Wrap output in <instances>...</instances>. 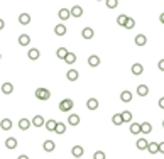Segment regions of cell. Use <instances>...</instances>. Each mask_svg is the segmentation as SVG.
Wrapping results in <instances>:
<instances>
[{"mask_svg": "<svg viewBox=\"0 0 164 159\" xmlns=\"http://www.w3.org/2000/svg\"><path fill=\"white\" fill-rule=\"evenodd\" d=\"M73 107H74V102L71 98H64V100H61V102H59V110L64 112V114L71 112V110H73Z\"/></svg>", "mask_w": 164, "mask_h": 159, "instance_id": "6da1fadb", "label": "cell"}, {"mask_svg": "<svg viewBox=\"0 0 164 159\" xmlns=\"http://www.w3.org/2000/svg\"><path fill=\"white\" fill-rule=\"evenodd\" d=\"M34 95H36V98H37V100H43V102H46V100H49V98H51V91H49L48 88H44V86L37 88Z\"/></svg>", "mask_w": 164, "mask_h": 159, "instance_id": "7a4b0ae2", "label": "cell"}, {"mask_svg": "<svg viewBox=\"0 0 164 159\" xmlns=\"http://www.w3.org/2000/svg\"><path fill=\"white\" fill-rule=\"evenodd\" d=\"M31 124L34 125V127H44L46 120H44V117H43V115H36L34 119L31 120Z\"/></svg>", "mask_w": 164, "mask_h": 159, "instance_id": "3957f363", "label": "cell"}, {"mask_svg": "<svg viewBox=\"0 0 164 159\" xmlns=\"http://www.w3.org/2000/svg\"><path fill=\"white\" fill-rule=\"evenodd\" d=\"M43 149L46 151V152H53L54 149H56V144H54V141H44L43 142Z\"/></svg>", "mask_w": 164, "mask_h": 159, "instance_id": "277c9868", "label": "cell"}, {"mask_svg": "<svg viewBox=\"0 0 164 159\" xmlns=\"http://www.w3.org/2000/svg\"><path fill=\"white\" fill-rule=\"evenodd\" d=\"M130 71H132V74H136V76H141L142 71H144V66H142L141 63H136V64H132Z\"/></svg>", "mask_w": 164, "mask_h": 159, "instance_id": "5b68a950", "label": "cell"}, {"mask_svg": "<svg viewBox=\"0 0 164 159\" xmlns=\"http://www.w3.org/2000/svg\"><path fill=\"white\" fill-rule=\"evenodd\" d=\"M120 100L124 103H129V102H132V91H129V90H124L120 93Z\"/></svg>", "mask_w": 164, "mask_h": 159, "instance_id": "8992f818", "label": "cell"}, {"mask_svg": "<svg viewBox=\"0 0 164 159\" xmlns=\"http://www.w3.org/2000/svg\"><path fill=\"white\" fill-rule=\"evenodd\" d=\"M136 93L139 95V97H146V95H149V86H147V85H139Z\"/></svg>", "mask_w": 164, "mask_h": 159, "instance_id": "52a82bcc", "label": "cell"}, {"mask_svg": "<svg viewBox=\"0 0 164 159\" xmlns=\"http://www.w3.org/2000/svg\"><path fill=\"white\" fill-rule=\"evenodd\" d=\"M71 154H73V156L76 157V159H79V157L83 156V154H85V149H83L81 146H74V147L71 149Z\"/></svg>", "mask_w": 164, "mask_h": 159, "instance_id": "ba28073f", "label": "cell"}, {"mask_svg": "<svg viewBox=\"0 0 164 159\" xmlns=\"http://www.w3.org/2000/svg\"><path fill=\"white\" fill-rule=\"evenodd\" d=\"M27 56H29V59L36 61V59H39L41 53H39V49H36V48H31V49H29V53H27Z\"/></svg>", "mask_w": 164, "mask_h": 159, "instance_id": "9c48e42d", "label": "cell"}, {"mask_svg": "<svg viewBox=\"0 0 164 159\" xmlns=\"http://www.w3.org/2000/svg\"><path fill=\"white\" fill-rule=\"evenodd\" d=\"M147 144H149V141L144 139V137H141V139H137V142H136V147L139 151H144V149H147Z\"/></svg>", "mask_w": 164, "mask_h": 159, "instance_id": "30bf717a", "label": "cell"}, {"mask_svg": "<svg viewBox=\"0 0 164 159\" xmlns=\"http://www.w3.org/2000/svg\"><path fill=\"white\" fill-rule=\"evenodd\" d=\"M134 43H136V46H146V43H147V37L144 36V34H137L136 36V39H134Z\"/></svg>", "mask_w": 164, "mask_h": 159, "instance_id": "8fae6325", "label": "cell"}, {"mask_svg": "<svg viewBox=\"0 0 164 159\" xmlns=\"http://www.w3.org/2000/svg\"><path fill=\"white\" fill-rule=\"evenodd\" d=\"M69 14L73 15V17H81V15H83V9L79 5H73V7H71V10H69Z\"/></svg>", "mask_w": 164, "mask_h": 159, "instance_id": "7c38bea8", "label": "cell"}, {"mask_svg": "<svg viewBox=\"0 0 164 159\" xmlns=\"http://www.w3.org/2000/svg\"><path fill=\"white\" fill-rule=\"evenodd\" d=\"M88 64H90L91 68H96V66L100 64V58L96 56V54H91V56L88 58Z\"/></svg>", "mask_w": 164, "mask_h": 159, "instance_id": "4fadbf2b", "label": "cell"}, {"mask_svg": "<svg viewBox=\"0 0 164 159\" xmlns=\"http://www.w3.org/2000/svg\"><path fill=\"white\" fill-rule=\"evenodd\" d=\"M81 36L85 37V39H93L95 32H93V29H91V27H85V29L81 31Z\"/></svg>", "mask_w": 164, "mask_h": 159, "instance_id": "5bb4252c", "label": "cell"}, {"mask_svg": "<svg viewBox=\"0 0 164 159\" xmlns=\"http://www.w3.org/2000/svg\"><path fill=\"white\" fill-rule=\"evenodd\" d=\"M31 125L32 124H31V120H29V119H20L19 120V129H20V131H27Z\"/></svg>", "mask_w": 164, "mask_h": 159, "instance_id": "9a60e30c", "label": "cell"}, {"mask_svg": "<svg viewBox=\"0 0 164 159\" xmlns=\"http://www.w3.org/2000/svg\"><path fill=\"white\" fill-rule=\"evenodd\" d=\"M86 107H88V110H96V108H98V100L96 98H88Z\"/></svg>", "mask_w": 164, "mask_h": 159, "instance_id": "2e32d148", "label": "cell"}, {"mask_svg": "<svg viewBox=\"0 0 164 159\" xmlns=\"http://www.w3.org/2000/svg\"><path fill=\"white\" fill-rule=\"evenodd\" d=\"M5 147L7 149H15L17 147V139H15V137H9V139L5 141Z\"/></svg>", "mask_w": 164, "mask_h": 159, "instance_id": "e0dca14e", "label": "cell"}, {"mask_svg": "<svg viewBox=\"0 0 164 159\" xmlns=\"http://www.w3.org/2000/svg\"><path fill=\"white\" fill-rule=\"evenodd\" d=\"M56 120H54V119H49V120H46V124H44V127L46 129H48V131L49 132H54V129H56Z\"/></svg>", "mask_w": 164, "mask_h": 159, "instance_id": "ac0fdd59", "label": "cell"}, {"mask_svg": "<svg viewBox=\"0 0 164 159\" xmlns=\"http://www.w3.org/2000/svg\"><path fill=\"white\" fill-rule=\"evenodd\" d=\"M120 117H122V122H132V112L129 110L120 112Z\"/></svg>", "mask_w": 164, "mask_h": 159, "instance_id": "d6986e66", "label": "cell"}, {"mask_svg": "<svg viewBox=\"0 0 164 159\" xmlns=\"http://www.w3.org/2000/svg\"><path fill=\"white\" fill-rule=\"evenodd\" d=\"M19 44L20 46H29L31 44V37H29L27 34H20L19 36Z\"/></svg>", "mask_w": 164, "mask_h": 159, "instance_id": "ffe728a7", "label": "cell"}, {"mask_svg": "<svg viewBox=\"0 0 164 159\" xmlns=\"http://www.w3.org/2000/svg\"><path fill=\"white\" fill-rule=\"evenodd\" d=\"M19 22L22 24V26H27V24L31 22V15L26 14V12H24V14H20L19 15Z\"/></svg>", "mask_w": 164, "mask_h": 159, "instance_id": "44dd1931", "label": "cell"}, {"mask_svg": "<svg viewBox=\"0 0 164 159\" xmlns=\"http://www.w3.org/2000/svg\"><path fill=\"white\" fill-rule=\"evenodd\" d=\"M54 132L59 134V136H63V134L66 132V124H64V122H58V124H56V129H54Z\"/></svg>", "mask_w": 164, "mask_h": 159, "instance_id": "7402d4cb", "label": "cell"}, {"mask_svg": "<svg viewBox=\"0 0 164 159\" xmlns=\"http://www.w3.org/2000/svg\"><path fill=\"white\" fill-rule=\"evenodd\" d=\"M78 76H79V74H78V71H76V69H69L68 73H66V78H68L69 81H76Z\"/></svg>", "mask_w": 164, "mask_h": 159, "instance_id": "603a6c76", "label": "cell"}, {"mask_svg": "<svg viewBox=\"0 0 164 159\" xmlns=\"http://www.w3.org/2000/svg\"><path fill=\"white\" fill-rule=\"evenodd\" d=\"M2 91H3L5 95H10L12 91H14V85H12V83H9V81L3 83V85H2Z\"/></svg>", "mask_w": 164, "mask_h": 159, "instance_id": "cb8c5ba5", "label": "cell"}, {"mask_svg": "<svg viewBox=\"0 0 164 159\" xmlns=\"http://www.w3.org/2000/svg\"><path fill=\"white\" fill-rule=\"evenodd\" d=\"M147 149H149L151 154H157L159 152V144L157 142H149V144H147Z\"/></svg>", "mask_w": 164, "mask_h": 159, "instance_id": "d4e9b609", "label": "cell"}, {"mask_svg": "<svg viewBox=\"0 0 164 159\" xmlns=\"http://www.w3.org/2000/svg\"><path fill=\"white\" fill-rule=\"evenodd\" d=\"M58 15H59V19H61V20H68V19L71 17V14H69V10H68V9H59Z\"/></svg>", "mask_w": 164, "mask_h": 159, "instance_id": "484cf974", "label": "cell"}, {"mask_svg": "<svg viewBox=\"0 0 164 159\" xmlns=\"http://www.w3.org/2000/svg\"><path fill=\"white\" fill-rule=\"evenodd\" d=\"M54 32H56V36H64L66 34V26L64 24H58V26L54 27Z\"/></svg>", "mask_w": 164, "mask_h": 159, "instance_id": "4316f807", "label": "cell"}, {"mask_svg": "<svg viewBox=\"0 0 164 159\" xmlns=\"http://www.w3.org/2000/svg\"><path fill=\"white\" fill-rule=\"evenodd\" d=\"M68 124H69V125H78V124H79V115H78V114H71V115L68 117Z\"/></svg>", "mask_w": 164, "mask_h": 159, "instance_id": "83f0119b", "label": "cell"}, {"mask_svg": "<svg viewBox=\"0 0 164 159\" xmlns=\"http://www.w3.org/2000/svg\"><path fill=\"white\" fill-rule=\"evenodd\" d=\"M0 127H2L3 131H10L12 129V120L10 119H3L2 122H0Z\"/></svg>", "mask_w": 164, "mask_h": 159, "instance_id": "f1b7e54d", "label": "cell"}, {"mask_svg": "<svg viewBox=\"0 0 164 159\" xmlns=\"http://www.w3.org/2000/svg\"><path fill=\"white\" fill-rule=\"evenodd\" d=\"M74 61H76V54L74 53H68L64 58V63H68V64H74Z\"/></svg>", "mask_w": 164, "mask_h": 159, "instance_id": "f546056e", "label": "cell"}, {"mask_svg": "<svg viewBox=\"0 0 164 159\" xmlns=\"http://www.w3.org/2000/svg\"><path fill=\"white\" fill-rule=\"evenodd\" d=\"M151 131H152V125H151L149 122H144V124H141V132H144V134H149Z\"/></svg>", "mask_w": 164, "mask_h": 159, "instance_id": "4dcf8cb0", "label": "cell"}, {"mask_svg": "<svg viewBox=\"0 0 164 159\" xmlns=\"http://www.w3.org/2000/svg\"><path fill=\"white\" fill-rule=\"evenodd\" d=\"M130 132L136 136V134H141V124H130Z\"/></svg>", "mask_w": 164, "mask_h": 159, "instance_id": "1f68e13d", "label": "cell"}, {"mask_svg": "<svg viewBox=\"0 0 164 159\" xmlns=\"http://www.w3.org/2000/svg\"><path fill=\"white\" fill-rule=\"evenodd\" d=\"M134 26H136V20H134L132 17H127V20H125L124 27L125 29H134Z\"/></svg>", "mask_w": 164, "mask_h": 159, "instance_id": "d6a6232c", "label": "cell"}, {"mask_svg": "<svg viewBox=\"0 0 164 159\" xmlns=\"http://www.w3.org/2000/svg\"><path fill=\"white\" fill-rule=\"evenodd\" d=\"M66 54H68V51H66L64 48H59V49L56 51V56H58V58H61V59H64V58H66Z\"/></svg>", "mask_w": 164, "mask_h": 159, "instance_id": "836d02e7", "label": "cell"}, {"mask_svg": "<svg viewBox=\"0 0 164 159\" xmlns=\"http://www.w3.org/2000/svg\"><path fill=\"white\" fill-rule=\"evenodd\" d=\"M112 122L115 124V125H122V124H124V122H122L120 114H115V115H113V117H112Z\"/></svg>", "mask_w": 164, "mask_h": 159, "instance_id": "e575fe53", "label": "cell"}, {"mask_svg": "<svg viewBox=\"0 0 164 159\" xmlns=\"http://www.w3.org/2000/svg\"><path fill=\"white\" fill-rule=\"evenodd\" d=\"M127 17H129V15H124V14H120L119 17H117V24L124 27V24H125V20H127Z\"/></svg>", "mask_w": 164, "mask_h": 159, "instance_id": "d590c367", "label": "cell"}, {"mask_svg": "<svg viewBox=\"0 0 164 159\" xmlns=\"http://www.w3.org/2000/svg\"><path fill=\"white\" fill-rule=\"evenodd\" d=\"M105 3H107V7H108V9H115V7L119 5V0H107Z\"/></svg>", "mask_w": 164, "mask_h": 159, "instance_id": "8d00e7d4", "label": "cell"}, {"mask_svg": "<svg viewBox=\"0 0 164 159\" xmlns=\"http://www.w3.org/2000/svg\"><path fill=\"white\" fill-rule=\"evenodd\" d=\"M107 156H105V152L103 151H96V152L93 154V159H105Z\"/></svg>", "mask_w": 164, "mask_h": 159, "instance_id": "74e56055", "label": "cell"}, {"mask_svg": "<svg viewBox=\"0 0 164 159\" xmlns=\"http://www.w3.org/2000/svg\"><path fill=\"white\" fill-rule=\"evenodd\" d=\"M157 68L161 69V71H164V59H159V63H157Z\"/></svg>", "mask_w": 164, "mask_h": 159, "instance_id": "f35d334b", "label": "cell"}, {"mask_svg": "<svg viewBox=\"0 0 164 159\" xmlns=\"http://www.w3.org/2000/svg\"><path fill=\"white\" fill-rule=\"evenodd\" d=\"M157 105H159V108H162V110H164V97H161V98H159Z\"/></svg>", "mask_w": 164, "mask_h": 159, "instance_id": "ab89813d", "label": "cell"}, {"mask_svg": "<svg viewBox=\"0 0 164 159\" xmlns=\"http://www.w3.org/2000/svg\"><path fill=\"white\" fill-rule=\"evenodd\" d=\"M159 152L164 154V142H159Z\"/></svg>", "mask_w": 164, "mask_h": 159, "instance_id": "60d3db41", "label": "cell"}, {"mask_svg": "<svg viewBox=\"0 0 164 159\" xmlns=\"http://www.w3.org/2000/svg\"><path fill=\"white\" fill-rule=\"evenodd\" d=\"M3 27H5V22H3V20H2V19H0V31H2V29H3Z\"/></svg>", "mask_w": 164, "mask_h": 159, "instance_id": "b9f144b4", "label": "cell"}, {"mask_svg": "<svg viewBox=\"0 0 164 159\" xmlns=\"http://www.w3.org/2000/svg\"><path fill=\"white\" fill-rule=\"evenodd\" d=\"M19 159H29V156H26V154H20Z\"/></svg>", "mask_w": 164, "mask_h": 159, "instance_id": "7bdbcfd3", "label": "cell"}, {"mask_svg": "<svg viewBox=\"0 0 164 159\" xmlns=\"http://www.w3.org/2000/svg\"><path fill=\"white\" fill-rule=\"evenodd\" d=\"M159 20H161V22L164 24V12H162V14H161V15H159Z\"/></svg>", "mask_w": 164, "mask_h": 159, "instance_id": "ee69618b", "label": "cell"}, {"mask_svg": "<svg viewBox=\"0 0 164 159\" xmlns=\"http://www.w3.org/2000/svg\"><path fill=\"white\" fill-rule=\"evenodd\" d=\"M162 127H164V120H162Z\"/></svg>", "mask_w": 164, "mask_h": 159, "instance_id": "f6af8a7d", "label": "cell"}, {"mask_svg": "<svg viewBox=\"0 0 164 159\" xmlns=\"http://www.w3.org/2000/svg\"><path fill=\"white\" fill-rule=\"evenodd\" d=\"M0 59H2V54H0Z\"/></svg>", "mask_w": 164, "mask_h": 159, "instance_id": "bcb514c9", "label": "cell"}]
</instances>
